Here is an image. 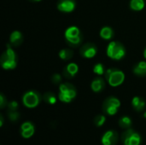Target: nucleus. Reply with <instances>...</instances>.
<instances>
[{
	"label": "nucleus",
	"instance_id": "f257e3e1",
	"mask_svg": "<svg viewBox=\"0 0 146 145\" xmlns=\"http://www.w3.org/2000/svg\"><path fill=\"white\" fill-rule=\"evenodd\" d=\"M0 63L2 68L5 70H13L16 68L17 55L10 44L6 45V49L1 56Z\"/></svg>",
	"mask_w": 146,
	"mask_h": 145
},
{
	"label": "nucleus",
	"instance_id": "f03ea898",
	"mask_svg": "<svg viewBox=\"0 0 146 145\" xmlns=\"http://www.w3.org/2000/svg\"><path fill=\"white\" fill-rule=\"evenodd\" d=\"M64 38L66 43L71 48H77L82 45L83 34L78 26H71L68 27L64 32Z\"/></svg>",
	"mask_w": 146,
	"mask_h": 145
},
{
	"label": "nucleus",
	"instance_id": "7ed1b4c3",
	"mask_svg": "<svg viewBox=\"0 0 146 145\" xmlns=\"http://www.w3.org/2000/svg\"><path fill=\"white\" fill-rule=\"evenodd\" d=\"M77 96V91L74 85L70 83H62L59 85V92H58V99L64 103H71Z\"/></svg>",
	"mask_w": 146,
	"mask_h": 145
},
{
	"label": "nucleus",
	"instance_id": "20e7f679",
	"mask_svg": "<svg viewBox=\"0 0 146 145\" xmlns=\"http://www.w3.org/2000/svg\"><path fill=\"white\" fill-rule=\"evenodd\" d=\"M106 54L112 60L121 61L126 56L127 50L123 44H121V42L112 41L107 46Z\"/></svg>",
	"mask_w": 146,
	"mask_h": 145
},
{
	"label": "nucleus",
	"instance_id": "39448f33",
	"mask_svg": "<svg viewBox=\"0 0 146 145\" xmlns=\"http://www.w3.org/2000/svg\"><path fill=\"white\" fill-rule=\"evenodd\" d=\"M106 81L112 87H117L123 84L125 80V73L115 68H108L104 73Z\"/></svg>",
	"mask_w": 146,
	"mask_h": 145
},
{
	"label": "nucleus",
	"instance_id": "423d86ee",
	"mask_svg": "<svg viewBox=\"0 0 146 145\" xmlns=\"http://www.w3.org/2000/svg\"><path fill=\"white\" fill-rule=\"evenodd\" d=\"M43 97L40 93L35 90H30L24 93L22 96V103L27 109H34L38 107Z\"/></svg>",
	"mask_w": 146,
	"mask_h": 145
},
{
	"label": "nucleus",
	"instance_id": "0eeeda50",
	"mask_svg": "<svg viewBox=\"0 0 146 145\" xmlns=\"http://www.w3.org/2000/svg\"><path fill=\"white\" fill-rule=\"evenodd\" d=\"M121 108V101L115 97H107L102 105V109L104 115L114 116L117 114L119 109Z\"/></svg>",
	"mask_w": 146,
	"mask_h": 145
},
{
	"label": "nucleus",
	"instance_id": "6e6552de",
	"mask_svg": "<svg viewBox=\"0 0 146 145\" xmlns=\"http://www.w3.org/2000/svg\"><path fill=\"white\" fill-rule=\"evenodd\" d=\"M121 140L123 145H140L142 143V137L138 132L130 128L121 133Z\"/></svg>",
	"mask_w": 146,
	"mask_h": 145
},
{
	"label": "nucleus",
	"instance_id": "1a4fd4ad",
	"mask_svg": "<svg viewBox=\"0 0 146 145\" xmlns=\"http://www.w3.org/2000/svg\"><path fill=\"white\" fill-rule=\"evenodd\" d=\"M98 53V47L93 43H86L80 48V54L82 57L86 59L93 58Z\"/></svg>",
	"mask_w": 146,
	"mask_h": 145
},
{
	"label": "nucleus",
	"instance_id": "9d476101",
	"mask_svg": "<svg viewBox=\"0 0 146 145\" xmlns=\"http://www.w3.org/2000/svg\"><path fill=\"white\" fill-rule=\"evenodd\" d=\"M119 139V134L115 130H109L103 134L101 138V144L103 145H116Z\"/></svg>",
	"mask_w": 146,
	"mask_h": 145
},
{
	"label": "nucleus",
	"instance_id": "9b49d317",
	"mask_svg": "<svg viewBox=\"0 0 146 145\" xmlns=\"http://www.w3.org/2000/svg\"><path fill=\"white\" fill-rule=\"evenodd\" d=\"M56 8L60 12L71 13L76 8V1L75 0H58L56 3Z\"/></svg>",
	"mask_w": 146,
	"mask_h": 145
},
{
	"label": "nucleus",
	"instance_id": "f8f14e48",
	"mask_svg": "<svg viewBox=\"0 0 146 145\" xmlns=\"http://www.w3.org/2000/svg\"><path fill=\"white\" fill-rule=\"evenodd\" d=\"M21 136L23 138H32L35 133V126L33 122L31 121H25L21 124V129H20Z\"/></svg>",
	"mask_w": 146,
	"mask_h": 145
},
{
	"label": "nucleus",
	"instance_id": "ddd939ff",
	"mask_svg": "<svg viewBox=\"0 0 146 145\" xmlns=\"http://www.w3.org/2000/svg\"><path fill=\"white\" fill-rule=\"evenodd\" d=\"M79 72V66L76 63L71 62L68 63L62 70V76L66 79H73L75 77L77 73Z\"/></svg>",
	"mask_w": 146,
	"mask_h": 145
},
{
	"label": "nucleus",
	"instance_id": "4468645a",
	"mask_svg": "<svg viewBox=\"0 0 146 145\" xmlns=\"http://www.w3.org/2000/svg\"><path fill=\"white\" fill-rule=\"evenodd\" d=\"M91 88L93 92L99 93L105 88V80L101 76H97L91 83Z\"/></svg>",
	"mask_w": 146,
	"mask_h": 145
},
{
	"label": "nucleus",
	"instance_id": "2eb2a0df",
	"mask_svg": "<svg viewBox=\"0 0 146 145\" xmlns=\"http://www.w3.org/2000/svg\"><path fill=\"white\" fill-rule=\"evenodd\" d=\"M132 107L137 112H143L146 107L145 100L141 97L136 96L132 99Z\"/></svg>",
	"mask_w": 146,
	"mask_h": 145
},
{
	"label": "nucleus",
	"instance_id": "dca6fc26",
	"mask_svg": "<svg viewBox=\"0 0 146 145\" xmlns=\"http://www.w3.org/2000/svg\"><path fill=\"white\" fill-rule=\"evenodd\" d=\"M10 44L14 47L20 46L23 42V35L20 31H14L11 32L9 36Z\"/></svg>",
	"mask_w": 146,
	"mask_h": 145
},
{
	"label": "nucleus",
	"instance_id": "f3484780",
	"mask_svg": "<svg viewBox=\"0 0 146 145\" xmlns=\"http://www.w3.org/2000/svg\"><path fill=\"white\" fill-rule=\"evenodd\" d=\"M133 73L139 77H146V62L140 61L133 68Z\"/></svg>",
	"mask_w": 146,
	"mask_h": 145
},
{
	"label": "nucleus",
	"instance_id": "a211bd4d",
	"mask_svg": "<svg viewBox=\"0 0 146 145\" xmlns=\"http://www.w3.org/2000/svg\"><path fill=\"white\" fill-rule=\"evenodd\" d=\"M118 124H119V126H120L121 129H123V130H127V129L132 128L133 121H132V119H131L129 116H127V115H123V116H121V117L119 119Z\"/></svg>",
	"mask_w": 146,
	"mask_h": 145
},
{
	"label": "nucleus",
	"instance_id": "6ab92c4d",
	"mask_svg": "<svg viewBox=\"0 0 146 145\" xmlns=\"http://www.w3.org/2000/svg\"><path fill=\"white\" fill-rule=\"evenodd\" d=\"M99 35L104 40H110L114 37V30L110 26H104L101 28Z\"/></svg>",
	"mask_w": 146,
	"mask_h": 145
},
{
	"label": "nucleus",
	"instance_id": "aec40b11",
	"mask_svg": "<svg viewBox=\"0 0 146 145\" xmlns=\"http://www.w3.org/2000/svg\"><path fill=\"white\" fill-rule=\"evenodd\" d=\"M43 101L47 103V104H50V105H54L56 103V101H57V98L58 97H56L53 92H45L43 96Z\"/></svg>",
	"mask_w": 146,
	"mask_h": 145
},
{
	"label": "nucleus",
	"instance_id": "412c9836",
	"mask_svg": "<svg viewBox=\"0 0 146 145\" xmlns=\"http://www.w3.org/2000/svg\"><path fill=\"white\" fill-rule=\"evenodd\" d=\"M130 9L134 11H140L144 9L145 6V0H131L129 3Z\"/></svg>",
	"mask_w": 146,
	"mask_h": 145
},
{
	"label": "nucleus",
	"instance_id": "4be33fe9",
	"mask_svg": "<svg viewBox=\"0 0 146 145\" xmlns=\"http://www.w3.org/2000/svg\"><path fill=\"white\" fill-rule=\"evenodd\" d=\"M59 57L63 60V61H68L70 60L73 56H74V51L71 50V49H68V48H65V49H62L59 51V54H58Z\"/></svg>",
	"mask_w": 146,
	"mask_h": 145
},
{
	"label": "nucleus",
	"instance_id": "5701e85b",
	"mask_svg": "<svg viewBox=\"0 0 146 145\" xmlns=\"http://www.w3.org/2000/svg\"><path fill=\"white\" fill-rule=\"evenodd\" d=\"M106 122V116L105 115H98L95 116L93 120V123L97 127H101L103 126Z\"/></svg>",
	"mask_w": 146,
	"mask_h": 145
},
{
	"label": "nucleus",
	"instance_id": "b1692460",
	"mask_svg": "<svg viewBox=\"0 0 146 145\" xmlns=\"http://www.w3.org/2000/svg\"><path fill=\"white\" fill-rule=\"evenodd\" d=\"M105 72H106V70H105L104 65L103 63L98 62V63H97V64H95L93 66V73H96L97 75L101 76V75L104 74Z\"/></svg>",
	"mask_w": 146,
	"mask_h": 145
},
{
	"label": "nucleus",
	"instance_id": "393cba45",
	"mask_svg": "<svg viewBox=\"0 0 146 145\" xmlns=\"http://www.w3.org/2000/svg\"><path fill=\"white\" fill-rule=\"evenodd\" d=\"M8 118L11 122H17L20 118H21V114L18 112V110L12 111V110H8Z\"/></svg>",
	"mask_w": 146,
	"mask_h": 145
},
{
	"label": "nucleus",
	"instance_id": "a878e982",
	"mask_svg": "<svg viewBox=\"0 0 146 145\" xmlns=\"http://www.w3.org/2000/svg\"><path fill=\"white\" fill-rule=\"evenodd\" d=\"M50 80L54 85H60V84H62V77L60 73H54V74H52Z\"/></svg>",
	"mask_w": 146,
	"mask_h": 145
},
{
	"label": "nucleus",
	"instance_id": "bb28decb",
	"mask_svg": "<svg viewBox=\"0 0 146 145\" xmlns=\"http://www.w3.org/2000/svg\"><path fill=\"white\" fill-rule=\"evenodd\" d=\"M7 108H8V110L15 111V110H18L19 104H18V103L16 101H11V102H9L8 103Z\"/></svg>",
	"mask_w": 146,
	"mask_h": 145
},
{
	"label": "nucleus",
	"instance_id": "cd10ccee",
	"mask_svg": "<svg viewBox=\"0 0 146 145\" xmlns=\"http://www.w3.org/2000/svg\"><path fill=\"white\" fill-rule=\"evenodd\" d=\"M8 101H7V98L5 97V96L1 93L0 94V108L1 109H4L5 107H7L8 105Z\"/></svg>",
	"mask_w": 146,
	"mask_h": 145
},
{
	"label": "nucleus",
	"instance_id": "c85d7f7f",
	"mask_svg": "<svg viewBox=\"0 0 146 145\" xmlns=\"http://www.w3.org/2000/svg\"><path fill=\"white\" fill-rule=\"evenodd\" d=\"M3 125V116L2 115H0V126L2 127Z\"/></svg>",
	"mask_w": 146,
	"mask_h": 145
},
{
	"label": "nucleus",
	"instance_id": "c756f323",
	"mask_svg": "<svg viewBox=\"0 0 146 145\" xmlns=\"http://www.w3.org/2000/svg\"><path fill=\"white\" fill-rule=\"evenodd\" d=\"M144 56H145V58L146 59V47L145 49V50H144Z\"/></svg>",
	"mask_w": 146,
	"mask_h": 145
},
{
	"label": "nucleus",
	"instance_id": "7c9ffc66",
	"mask_svg": "<svg viewBox=\"0 0 146 145\" xmlns=\"http://www.w3.org/2000/svg\"><path fill=\"white\" fill-rule=\"evenodd\" d=\"M28 1H31V2H40L42 0H28Z\"/></svg>",
	"mask_w": 146,
	"mask_h": 145
},
{
	"label": "nucleus",
	"instance_id": "2f4dec72",
	"mask_svg": "<svg viewBox=\"0 0 146 145\" xmlns=\"http://www.w3.org/2000/svg\"><path fill=\"white\" fill-rule=\"evenodd\" d=\"M143 116H144V118H145V119H146V110H145V113H144Z\"/></svg>",
	"mask_w": 146,
	"mask_h": 145
}]
</instances>
